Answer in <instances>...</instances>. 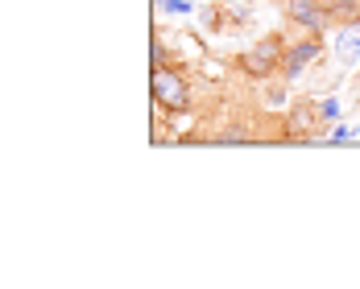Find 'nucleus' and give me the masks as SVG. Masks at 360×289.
Segmentation results:
<instances>
[{
    "label": "nucleus",
    "mask_w": 360,
    "mask_h": 289,
    "mask_svg": "<svg viewBox=\"0 0 360 289\" xmlns=\"http://www.w3.org/2000/svg\"><path fill=\"white\" fill-rule=\"evenodd\" d=\"M149 87H153V100H158L162 108H186V104H191V91H186L182 74L166 71L162 62L153 67V79H149Z\"/></svg>",
    "instance_id": "obj_1"
},
{
    "label": "nucleus",
    "mask_w": 360,
    "mask_h": 289,
    "mask_svg": "<svg viewBox=\"0 0 360 289\" xmlns=\"http://www.w3.org/2000/svg\"><path fill=\"white\" fill-rule=\"evenodd\" d=\"M282 58H286V54H282V37H265V41H257L249 54H245V62H240V67H245L249 74H257V79H265V74L282 62Z\"/></svg>",
    "instance_id": "obj_2"
},
{
    "label": "nucleus",
    "mask_w": 360,
    "mask_h": 289,
    "mask_svg": "<svg viewBox=\"0 0 360 289\" xmlns=\"http://www.w3.org/2000/svg\"><path fill=\"white\" fill-rule=\"evenodd\" d=\"M290 17H294L298 25H307V29H323L327 25L323 8H319L315 0H290Z\"/></svg>",
    "instance_id": "obj_3"
},
{
    "label": "nucleus",
    "mask_w": 360,
    "mask_h": 289,
    "mask_svg": "<svg viewBox=\"0 0 360 289\" xmlns=\"http://www.w3.org/2000/svg\"><path fill=\"white\" fill-rule=\"evenodd\" d=\"M311 58H319V41H302V46L286 50V74H290V79H294V74H302L307 67H311Z\"/></svg>",
    "instance_id": "obj_4"
},
{
    "label": "nucleus",
    "mask_w": 360,
    "mask_h": 289,
    "mask_svg": "<svg viewBox=\"0 0 360 289\" xmlns=\"http://www.w3.org/2000/svg\"><path fill=\"white\" fill-rule=\"evenodd\" d=\"M335 58L340 62H360V25H352V29H344L335 37Z\"/></svg>",
    "instance_id": "obj_5"
},
{
    "label": "nucleus",
    "mask_w": 360,
    "mask_h": 289,
    "mask_svg": "<svg viewBox=\"0 0 360 289\" xmlns=\"http://www.w3.org/2000/svg\"><path fill=\"white\" fill-rule=\"evenodd\" d=\"M162 13H191V0H158Z\"/></svg>",
    "instance_id": "obj_6"
},
{
    "label": "nucleus",
    "mask_w": 360,
    "mask_h": 289,
    "mask_svg": "<svg viewBox=\"0 0 360 289\" xmlns=\"http://www.w3.org/2000/svg\"><path fill=\"white\" fill-rule=\"evenodd\" d=\"M327 116V120H335V116H340V104H335V100H323V108H319Z\"/></svg>",
    "instance_id": "obj_7"
},
{
    "label": "nucleus",
    "mask_w": 360,
    "mask_h": 289,
    "mask_svg": "<svg viewBox=\"0 0 360 289\" xmlns=\"http://www.w3.org/2000/svg\"><path fill=\"white\" fill-rule=\"evenodd\" d=\"M327 8H344V4H360V0H323Z\"/></svg>",
    "instance_id": "obj_8"
}]
</instances>
